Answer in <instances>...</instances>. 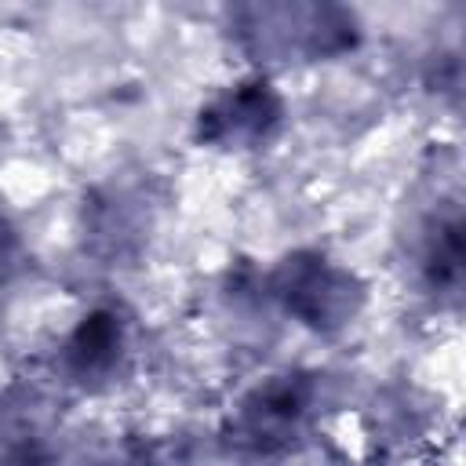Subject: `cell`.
Returning <instances> with one entry per match:
<instances>
[{
  "instance_id": "6da1fadb",
  "label": "cell",
  "mask_w": 466,
  "mask_h": 466,
  "mask_svg": "<svg viewBox=\"0 0 466 466\" xmlns=\"http://www.w3.org/2000/svg\"><path fill=\"white\" fill-rule=\"evenodd\" d=\"M280 295L288 309H295L306 324H317V328L350 320L360 299V291L353 288V277L317 255L288 258L280 273Z\"/></svg>"
},
{
  "instance_id": "7a4b0ae2",
  "label": "cell",
  "mask_w": 466,
  "mask_h": 466,
  "mask_svg": "<svg viewBox=\"0 0 466 466\" xmlns=\"http://www.w3.org/2000/svg\"><path fill=\"white\" fill-rule=\"evenodd\" d=\"M277 116H280V102L269 91V84L251 80L233 87L222 102H215L204 113V131L208 138H218V142H251V138H262L277 124Z\"/></svg>"
}]
</instances>
